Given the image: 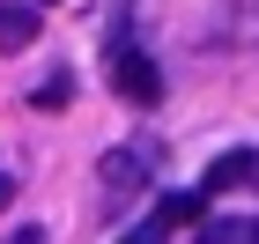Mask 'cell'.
Listing matches in <instances>:
<instances>
[{
  "instance_id": "cell-3",
  "label": "cell",
  "mask_w": 259,
  "mask_h": 244,
  "mask_svg": "<svg viewBox=\"0 0 259 244\" xmlns=\"http://www.w3.org/2000/svg\"><path fill=\"white\" fill-rule=\"evenodd\" d=\"M252 178H259V156H252V148H222V156L207 163V178H200V192H207V200H215V192H244Z\"/></svg>"
},
{
  "instance_id": "cell-10",
  "label": "cell",
  "mask_w": 259,
  "mask_h": 244,
  "mask_svg": "<svg viewBox=\"0 0 259 244\" xmlns=\"http://www.w3.org/2000/svg\"><path fill=\"white\" fill-rule=\"evenodd\" d=\"M8 200H15V178H8V170H0V207H8Z\"/></svg>"
},
{
  "instance_id": "cell-7",
  "label": "cell",
  "mask_w": 259,
  "mask_h": 244,
  "mask_svg": "<svg viewBox=\"0 0 259 244\" xmlns=\"http://www.w3.org/2000/svg\"><path fill=\"white\" fill-rule=\"evenodd\" d=\"M67 96H74V81H67V74H52V81H45V89H37V111H60Z\"/></svg>"
},
{
  "instance_id": "cell-5",
  "label": "cell",
  "mask_w": 259,
  "mask_h": 244,
  "mask_svg": "<svg viewBox=\"0 0 259 244\" xmlns=\"http://www.w3.org/2000/svg\"><path fill=\"white\" fill-rule=\"evenodd\" d=\"M200 207H207V192H163V200H156V222H163V229L200 222Z\"/></svg>"
},
{
  "instance_id": "cell-9",
  "label": "cell",
  "mask_w": 259,
  "mask_h": 244,
  "mask_svg": "<svg viewBox=\"0 0 259 244\" xmlns=\"http://www.w3.org/2000/svg\"><path fill=\"white\" fill-rule=\"evenodd\" d=\"M8 244H45V229H37V222H22V229H15Z\"/></svg>"
},
{
  "instance_id": "cell-1",
  "label": "cell",
  "mask_w": 259,
  "mask_h": 244,
  "mask_svg": "<svg viewBox=\"0 0 259 244\" xmlns=\"http://www.w3.org/2000/svg\"><path fill=\"white\" fill-rule=\"evenodd\" d=\"M156 178V141H126V148H104L97 163V185L111 192V200H134L141 185Z\"/></svg>"
},
{
  "instance_id": "cell-2",
  "label": "cell",
  "mask_w": 259,
  "mask_h": 244,
  "mask_svg": "<svg viewBox=\"0 0 259 244\" xmlns=\"http://www.w3.org/2000/svg\"><path fill=\"white\" fill-rule=\"evenodd\" d=\"M111 89H119L126 104H141V111H148V104L163 96V74H156V60H148V52H134V44H111Z\"/></svg>"
},
{
  "instance_id": "cell-8",
  "label": "cell",
  "mask_w": 259,
  "mask_h": 244,
  "mask_svg": "<svg viewBox=\"0 0 259 244\" xmlns=\"http://www.w3.org/2000/svg\"><path fill=\"white\" fill-rule=\"evenodd\" d=\"M163 237H170V229H163V222H156V215H148V222H141V229H126V237H119V244H163Z\"/></svg>"
},
{
  "instance_id": "cell-4",
  "label": "cell",
  "mask_w": 259,
  "mask_h": 244,
  "mask_svg": "<svg viewBox=\"0 0 259 244\" xmlns=\"http://www.w3.org/2000/svg\"><path fill=\"white\" fill-rule=\"evenodd\" d=\"M45 15L37 8H22V0H0V52H22V44H37Z\"/></svg>"
},
{
  "instance_id": "cell-6",
  "label": "cell",
  "mask_w": 259,
  "mask_h": 244,
  "mask_svg": "<svg viewBox=\"0 0 259 244\" xmlns=\"http://www.w3.org/2000/svg\"><path fill=\"white\" fill-rule=\"evenodd\" d=\"M200 244H259V222H252V215H230V222H207V229H200Z\"/></svg>"
}]
</instances>
